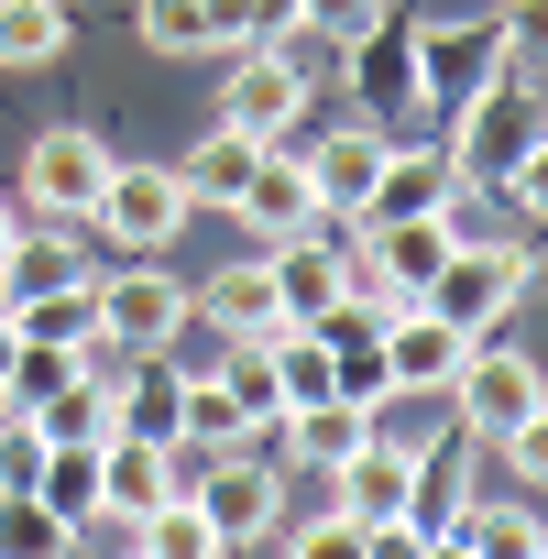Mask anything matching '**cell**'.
Instances as JSON below:
<instances>
[{
    "mask_svg": "<svg viewBox=\"0 0 548 559\" xmlns=\"http://www.w3.org/2000/svg\"><path fill=\"white\" fill-rule=\"evenodd\" d=\"M406 56H417V121H461L483 99V78L504 56H526V12H504V23L428 12V23H406Z\"/></svg>",
    "mask_w": 548,
    "mask_h": 559,
    "instance_id": "cell-1",
    "label": "cell"
},
{
    "mask_svg": "<svg viewBox=\"0 0 548 559\" xmlns=\"http://www.w3.org/2000/svg\"><path fill=\"white\" fill-rule=\"evenodd\" d=\"M515 297H526V241H493V230L450 241V252H439V274L417 286V308H439L461 341H483V330H493Z\"/></svg>",
    "mask_w": 548,
    "mask_h": 559,
    "instance_id": "cell-2",
    "label": "cell"
},
{
    "mask_svg": "<svg viewBox=\"0 0 548 559\" xmlns=\"http://www.w3.org/2000/svg\"><path fill=\"white\" fill-rule=\"evenodd\" d=\"M88 297H99V341H110L121 362H165V341L187 330V286H176L154 252H132L121 274H99Z\"/></svg>",
    "mask_w": 548,
    "mask_h": 559,
    "instance_id": "cell-3",
    "label": "cell"
},
{
    "mask_svg": "<svg viewBox=\"0 0 548 559\" xmlns=\"http://www.w3.org/2000/svg\"><path fill=\"white\" fill-rule=\"evenodd\" d=\"M450 406H461V428L472 439H515V428H537L548 406H537V352H515V341H472L461 352V373H450Z\"/></svg>",
    "mask_w": 548,
    "mask_h": 559,
    "instance_id": "cell-4",
    "label": "cell"
},
{
    "mask_svg": "<svg viewBox=\"0 0 548 559\" xmlns=\"http://www.w3.org/2000/svg\"><path fill=\"white\" fill-rule=\"evenodd\" d=\"M450 154H461L472 176H504V165L537 154V78H526V56H504V67L483 78V99L450 121Z\"/></svg>",
    "mask_w": 548,
    "mask_h": 559,
    "instance_id": "cell-5",
    "label": "cell"
},
{
    "mask_svg": "<svg viewBox=\"0 0 548 559\" xmlns=\"http://www.w3.org/2000/svg\"><path fill=\"white\" fill-rule=\"evenodd\" d=\"M187 504L209 515L219 548H263L274 515H286V493H274V461H263V450H219V461H198V472H187Z\"/></svg>",
    "mask_w": 548,
    "mask_h": 559,
    "instance_id": "cell-6",
    "label": "cell"
},
{
    "mask_svg": "<svg viewBox=\"0 0 548 559\" xmlns=\"http://www.w3.org/2000/svg\"><path fill=\"white\" fill-rule=\"evenodd\" d=\"M110 143H99V121H56V132H34V154H23V209L34 219H88V198L110 187Z\"/></svg>",
    "mask_w": 548,
    "mask_h": 559,
    "instance_id": "cell-7",
    "label": "cell"
},
{
    "mask_svg": "<svg viewBox=\"0 0 548 559\" xmlns=\"http://www.w3.org/2000/svg\"><path fill=\"white\" fill-rule=\"evenodd\" d=\"M219 121L252 132V143H286V132L308 121V67H297L286 45H241L230 78H219Z\"/></svg>",
    "mask_w": 548,
    "mask_h": 559,
    "instance_id": "cell-8",
    "label": "cell"
},
{
    "mask_svg": "<svg viewBox=\"0 0 548 559\" xmlns=\"http://www.w3.org/2000/svg\"><path fill=\"white\" fill-rule=\"evenodd\" d=\"M88 219H99V241H121V252H165L198 209L176 198V165H110V187L88 198Z\"/></svg>",
    "mask_w": 548,
    "mask_h": 559,
    "instance_id": "cell-9",
    "label": "cell"
},
{
    "mask_svg": "<svg viewBox=\"0 0 548 559\" xmlns=\"http://www.w3.org/2000/svg\"><path fill=\"white\" fill-rule=\"evenodd\" d=\"M187 472H198V450H176V439H132V428H110L99 439V515H154V504H176L187 493Z\"/></svg>",
    "mask_w": 548,
    "mask_h": 559,
    "instance_id": "cell-10",
    "label": "cell"
},
{
    "mask_svg": "<svg viewBox=\"0 0 548 559\" xmlns=\"http://www.w3.org/2000/svg\"><path fill=\"white\" fill-rule=\"evenodd\" d=\"M461 187H472V165L450 154V143H384V176H373V198L352 209V219H428V209H461Z\"/></svg>",
    "mask_w": 548,
    "mask_h": 559,
    "instance_id": "cell-11",
    "label": "cell"
},
{
    "mask_svg": "<svg viewBox=\"0 0 548 559\" xmlns=\"http://www.w3.org/2000/svg\"><path fill=\"white\" fill-rule=\"evenodd\" d=\"M230 219H241L252 241H297V230H319V219H330V209H319V187H308V165H297V143H263V154H252V176H241Z\"/></svg>",
    "mask_w": 548,
    "mask_h": 559,
    "instance_id": "cell-12",
    "label": "cell"
},
{
    "mask_svg": "<svg viewBox=\"0 0 548 559\" xmlns=\"http://www.w3.org/2000/svg\"><path fill=\"white\" fill-rule=\"evenodd\" d=\"M263 274H274V319H286V330H319V319L352 297V263H341V241H319V230L263 241Z\"/></svg>",
    "mask_w": 548,
    "mask_h": 559,
    "instance_id": "cell-13",
    "label": "cell"
},
{
    "mask_svg": "<svg viewBox=\"0 0 548 559\" xmlns=\"http://www.w3.org/2000/svg\"><path fill=\"white\" fill-rule=\"evenodd\" d=\"M88 230L78 219H12V252H0V308L23 297H56V286H88Z\"/></svg>",
    "mask_w": 548,
    "mask_h": 559,
    "instance_id": "cell-14",
    "label": "cell"
},
{
    "mask_svg": "<svg viewBox=\"0 0 548 559\" xmlns=\"http://www.w3.org/2000/svg\"><path fill=\"white\" fill-rule=\"evenodd\" d=\"M341 78H352V110H362V121H384V132H406V121H417V56H406V34H395V23L352 34V45H341Z\"/></svg>",
    "mask_w": 548,
    "mask_h": 559,
    "instance_id": "cell-15",
    "label": "cell"
},
{
    "mask_svg": "<svg viewBox=\"0 0 548 559\" xmlns=\"http://www.w3.org/2000/svg\"><path fill=\"white\" fill-rule=\"evenodd\" d=\"M384 143H395V132H384V121H362V110H352V132H319V143H297V165H308V187H319V209H330V219H352V209L373 198V176H384Z\"/></svg>",
    "mask_w": 548,
    "mask_h": 559,
    "instance_id": "cell-16",
    "label": "cell"
},
{
    "mask_svg": "<svg viewBox=\"0 0 548 559\" xmlns=\"http://www.w3.org/2000/svg\"><path fill=\"white\" fill-rule=\"evenodd\" d=\"M461 352H472V341H461V330H450L439 308H417V297H406V308L384 319V373H395V395H450Z\"/></svg>",
    "mask_w": 548,
    "mask_h": 559,
    "instance_id": "cell-17",
    "label": "cell"
},
{
    "mask_svg": "<svg viewBox=\"0 0 548 559\" xmlns=\"http://www.w3.org/2000/svg\"><path fill=\"white\" fill-rule=\"evenodd\" d=\"M362 439H373V406H352V395H319V406H297L286 428H274V461H297V472H319V483H330V472H341Z\"/></svg>",
    "mask_w": 548,
    "mask_h": 559,
    "instance_id": "cell-18",
    "label": "cell"
},
{
    "mask_svg": "<svg viewBox=\"0 0 548 559\" xmlns=\"http://www.w3.org/2000/svg\"><path fill=\"white\" fill-rule=\"evenodd\" d=\"M187 319H209L219 341H263V330H286V319H274V274H263V252H241V263H219L209 286L187 297Z\"/></svg>",
    "mask_w": 548,
    "mask_h": 559,
    "instance_id": "cell-19",
    "label": "cell"
},
{
    "mask_svg": "<svg viewBox=\"0 0 548 559\" xmlns=\"http://www.w3.org/2000/svg\"><path fill=\"white\" fill-rule=\"evenodd\" d=\"M461 515H472V450H450V439L406 450V526L417 537H450Z\"/></svg>",
    "mask_w": 548,
    "mask_h": 559,
    "instance_id": "cell-20",
    "label": "cell"
},
{
    "mask_svg": "<svg viewBox=\"0 0 548 559\" xmlns=\"http://www.w3.org/2000/svg\"><path fill=\"white\" fill-rule=\"evenodd\" d=\"M263 428L230 406V384L219 373H176V450H198V461H219V450H252Z\"/></svg>",
    "mask_w": 548,
    "mask_h": 559,
    "instance_id": "cell-21",
    "label": "cell"
},
{
    "mask_svg": "<svg viewBox=\"0 0 548 559\" xmlns=\"http://www.w3.org/2000/svg\"><path fill=\"white\" fill-rule=\"evenodd\" d=\"M406 450H417V439H362V450L330 472L352 526H384V515H406Z\"/></svg>",
    "mask_w": 548,
    "mask_h": 559,
    "instance_id": "cell-22",
    "label": "cell"
},
{
    "mask_svg": "<svg viewBox=\"0 0 548 559\" xmlns=\"http://www.w3.org/2000/svg\"><path fill=\"white\" fill-rule=\"evenodd\" d=\"M252 154H263V143H252V132H230V121H219V132H198V143H187V165H176V198H187V209H219V219H230V198H241Z\"/></svg>",
    "mask_w": 548,
    "mask_h": 559,
    "instance_id": "cell-23",
    "label": "cell"
},
{
    "mask_svg": "<svg viewBox=\"0 0 548 559\" xmlns=\"http://www.w3.org/2000/svg\"><path fill=\"white\" fill-rule=\"evenodd\" d=\"M34 428H45V450H99V439H110V384H99V362H88L67 395H45Z\"/></svg>",
    "mask_w": 548,
    "mask_h": 559,
    "instance_id": "cell-24",
    "label": "cell"
},
{
    "mask_svg": "<svg viewBox=\"0 0 548 559\" xmlns=\"http://www.w3.org/2000/svg\"><path fill=\"white\" fill-rule=\"evenodd\" d=\"M67 56V0H0V67H56Z\"/></svg>",
    "mask_w": 548,
    "mask_h": 559,
    "instance_id": "cell-25",
    "label": "cell"
},
{
    "mask_svg": "<svg viewBox=\"0 0 548 559\" xmlns=\"http://www.w3.org/2000/svg\"><path fill=\"white\" fill-rule=\"evenodd\" d=\"M88 286H99V274H88ZM88 286L23 297V308H12V330H23V341H67V352H99V297H88Z\"/></svg>",
    "mask_w": 548,
    "mask_h": 559,
    "instance_id": "cell-26",
    "label": "cell"
},
{
    "mask_svg": "<svg viewBox=\"0 0 548 559\" xmlns=\"http://www.w3.org/2000/svg\"><path fill=\"white\" fill-rule=\"evenodd\" d=\"M0 559H78V526L45 493H0Z\"/></svg>",
    "mask_w": 548,
    "mask_h": 559,
    "instance_id": "cell-27",
    "label": "cell"
},
{
    "mask_svg": "<svg viewBox=\"0 0 548 559\" xmlns=\"http://www.w3.org/2000/svg\"><path fill=\"white\" fill-rule=\"evenodd\" d=\"M132 559H230V548H219V537H209V515L176 493V504L132 515Z\"/></svg>",
    "mask_w": 548,
    "mask_h": 559,
    "instance_id": "cell-28",
    "label": "cell"
},
{
    "mask_svg": "<svg viewBox=\"0 0 548 559\" xmlns=\"http://www.w3.org/2000/svg\"><path fill=\"white\" fill-rule=\"evenodd\" d=\"M461 537H472V559H537V548H548V537H537V504H483V493H472Z\"/></svg>",
    "mask_w": 548,
    "mask_h": 559,
    "instance_id": "cell-29",
    "label": "cell"
},
{
    "mask_svg": "<svg viewBox=\"0 0 548 559\" xmlns=\"http://www.w3.org/2000/svg\"><path fill=\"white\" fill-rule=\"evenodd\" d=\"M67 526H99V450H45V483H34Z\"/></svg>",
    "mask_w": 548,
    "mask_h": 559,
    "instance_id": "cell-30",
    "label": "cell"
},
{
    "mask_svg": "<svg viewBox=\"0 0 548 559\" xmlns=\"http://www.w3.org/2000/svg\"><path fill=\"white\" fill-rule=\"evenodd\" d=\"M263 341H274V330H263ZM263 341H230V352L209 362V373L230 384V406H241L252 428H274V362H263Z\"/></svg>",
    "mask_w": 548,
    "mask_h": 559,
    "instance_id": "cell-31",
    "label": "cell"
},
{
    "mask_svg": "<svg viewBox=\"0 0 548 559\" xmlns=\"http://www.w3.org/2000/svg\"><path fill=\"white\" fill-rule=\"evenodd\" d=\"M34 483H45V428L0 406V493H34Z\"/></svg>",
    "mask_w": 548,
    "mask_h": 559,
    "instance_id": "cell-32",
    "label": "cell"
},
{
    "mask_svg": "<svg viewBox=\"0 0 548 559\" xmlns=\"http://www.w3.org/2000/svg\"><path fill=\"white\" fill-rule=\"evenodd\" d=\"M286 559H362V526L330 504V515H308V526H286Z\"/></svg>",
    "mask_w": 548,
    "mask_h": 559,
    "instance_id": "cell-33",
    "label": "cell"
},
{
    "mask_svg": "<svg viewBox=\"0 0 548 559\" xmlns=\"http://www.w3.org/2000/svg\"><path fill=\"white\" fill-rule=\"evenodd\" d=\"M373 23H384V0H297V34H330V45H352Z\"/></svg>",
    "mask_w": 548,
    "mask_h": 559,
    "instance_id": "cell-34",
    "label": "cell"
},
{
    "mask_svg": "<svg viewBox=\"0 0 548 559\" xmlns=\"http://www.w3.org/2000/svg\"><path fill=\"white\" fill-rule=\"evenodd\" d=\"M132 23H143V45H154V56H198V23H187V0H143Z\"/></svg>",
    "mask_w": 548,
    "mask_h": 559,
    "instance_id": "cell-35",
    "label": "cell"
},
{
    "mask_svg": "<svg viewBox=\"0 0 548 559\" xmlns=\"http://www.w3.org/2000/svg\"><path fill=\"white\" fill-rule=\"evenodd\" d=\"M362 559H428V537L406 515H384V526H362Z\"/></svg>",
    "mask_w": 548,
    "mask_h": 559,
    "instance_id": "cell-36",
    "label": "cell"
},
{
    "mask_svg": "<svg viewBox=\"0 0 548 559\" xmlns=\"http://www.w3.org/2000/svg\"><path fill=\"white\" fill-rule=\"evenodd\" d=\"M428 559H472V537H461V526H450V537H428Z\"/></svg>",
    "mask_w": 548,
    "mask_h": 559,
    "instance_id": "cell-37",
    "label": "cell"
},
{
    "mask_svg": "<svg viewBox=\"0 0 548 559\" xmlns=\"http://www.w3.org/2000/svg\"><path fill=\"white\" fill-rule=\"evenodd\" d=\"M12 341H23V330H12V308H0V362H12Z\"/></svg>",
    "mask_w": 548,
    "mask_h": 559,
    "instance_id": "cell-38",
    "label": "cell"
},
{
    "mask_svg": "<svg viewBox=\"0 0 548 559\" xmlns=\"http://www.w3.org/2000/svg\"><path fill=\"white\" fill-rule=\"evenodd\" d=\"M0 252H12V198H0Z\"/></svg>",
    "mask_w": 548,
    "mask_h": 559,
    "instance_id": "cell-39",
    "label": "cell"
},
{
    "mask_svg": "<svg viewBox=\"0 0 548 559\" xmlns=\"http://www.w3.org/2000/svg\"><path fill=\"white\" fill-rule=\"evenodd\" d=\"M504 12H537V0H504Z\"/></svg>",
    "mask_w": 548,
    "mask_h": 559,
    "instance_id": "cell-40",
    "label": "cell"
},
{
    "mask_svg": "<svg viewBox=\"0 0 548 559\" xmlns=\"http://www.w3.org/2000/svg\"><path fill=\"white\" fill-rule=\"evenodd\" d=\"M121 559H132V548H121Z\"/></svg>",
    "mask_w": 548,
    "mask_h": 559,
    "instance_id": "cell-41",
    "label": "cell"
}]
</instances>
